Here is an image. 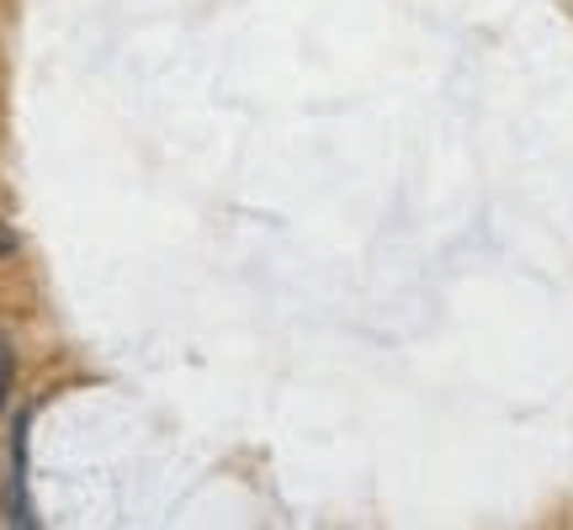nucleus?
Masks as SVG:
<instances>
[{"label": "nucleus", "instance_id": "2", "mask_svg": "<svg viewBox=\"0 0 573 530\" xmlns=\"http://www.w3.org/2000/svg\"><path fill=\"white\" fill-rule=\"evenodd\" d=\"M11 250H16V239H11L5 229H0V255H11Z\"/></svg>", "mask_w": 573, "mask_h": 530}, {"label": "nucleus", "instance_id": "1", "mask_svg": "<svg viewBox=\"0 0 573 530\" xmlns=\"http://www.w3.org/2000/svg\"><path fill=\"white\" fill-rule=\"evenodd\" d=\"M11 398V345L0 340V404Z\"/></svg>", "mask_w": 573, "mask_h": 530}]
</instances>
